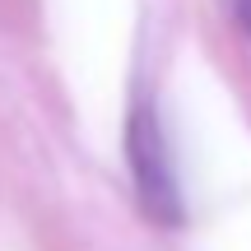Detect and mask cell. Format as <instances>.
<instances>
[{"label": "cell", "mask_w": 251, "mask_h": 251, "mask_svg": "<svg viewBox=\"0 0 251 251\" xmlns=\"http://www.w3.org/2000/svg\"><path fill=\"white\" fill-rule=\"evenodd\" d=\"M126 163H130V181H135L144 214L163 228H177L181 224V186H177V168H172L163 121L149 98H140L126 117Z\"/></svg>", "instance_id": "6da1fadb"}, {"label": "cell", "mask_w": 251, "mask_h": 251, "mask_svg": "<svg viewBox=\"0 0 251 251\" xmlns=\"http://www.w3.org/2000/svg\"><path fill=\"white\" fill-rule=\"evenodd\" d=\"M233 19H237V28L251 37V0H233Z\"/></svg>", "instance_id": "7a4b0ae2"}]
</instances>
